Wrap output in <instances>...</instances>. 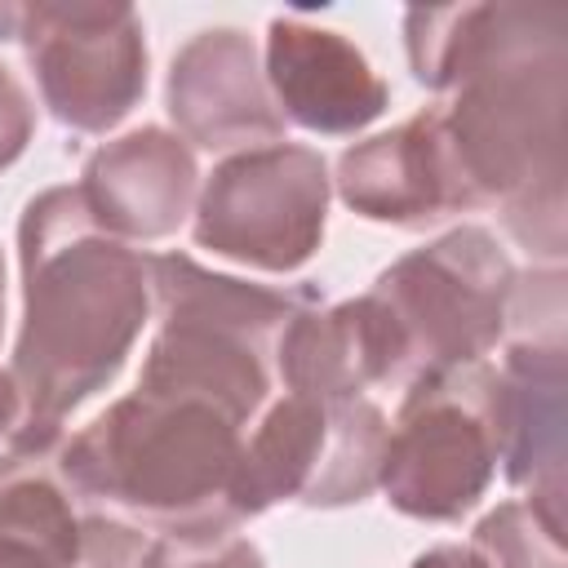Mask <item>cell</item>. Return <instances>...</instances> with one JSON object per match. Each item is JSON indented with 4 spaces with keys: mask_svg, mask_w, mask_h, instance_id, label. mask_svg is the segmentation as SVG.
I'll use <instances>...</instances> for the list:
<instances>
[{
    "mask_svg": "<svg viewBox=\"0 0 568 568\" xmlns=\"http://www.w3.org/2000/svg\"><path fill=\"white\" fill-rule=\"evenodd\" d=\"M413 80L448 93L444 138L475 209L550 266L564 257V4H426L404 13Z\"/></svg>",
    "mask_w": 568,
    "mask_h": 568,
    "instance_id": "1",
    "label": "cell"
},
{
    "mask_svg": "<svg viewBox=\"0 0 568 568\" xmlns=\"http://www.w3.org/2000/svg\"><path fill=\"white\" fill-rule=\"evenodd\" d=\"M22 328L9 359L18 426L58 444L67 417L106 390L151 315V257L102 231L75 186H44L18 217Z\"/></svg>",
    "mask_w": 568,
    "mask_h": 568,
    "instance_id": "2",
    "label": "cell"
},
{
    "mask_svg": "<svg viewBox=\"0 0 568 568\" xmlns=\"http://www.w3.org/2000/svg\"><path fill=\"white\" fill-rule=\"evenodd\" d=\"M244 430L209 399L138 386L62 439L58 466L84 506L142 519L146 532L240 524L226 488Z\"/></svg>",
    "mask_w": 568,
    "mask_h": 568,
    "instance_id": "3",
    "label": "cell"
},
{
    "mask_svg": "<svg viewBox=\"0 0 568 568\" xmlns=\"http://www.w3.org/2000/svg\"><path fill=\"white\" fill-rule=\"evenodd\" d=\"M515 262L493 231L466 222L395 257L368 288L404 346V382L479 364L506 337Z\"/></svg>",
    "mask_w": 568,
    "mask_h": 568,
    "instance_id": "4",
    "label": "cell"
},
{
    "mask_svg": "<svg viewBox=\"0 0 568 568\" xmlns=\"http://www.w3.org/2000/svg\"><path fill=\"white\" fill-rule=\"evenodd\" d=\"M493 390L497 373L484 359L417 373L408 382L377 470V488L390 510L426 524H453L479 506L497 475Z\"/></svg>",
    "mask_w": 568,
    "mask_h": 568,
    "instance_id": "5",
    "label": "cell"
},
{
    "mask_svg": "<svg viewBox=\"0 0 568 568\" xmlns=\"http://www.w3.org/2000/svg\"><path fill=\"white\" fill-rule=\"evenodd\" d=\"M333 178L315 146L271 142L226 155L200 186L191 240L213 257L288 275L324 240Z\"/></svg>",
    "mask_w": 568,
    "mask_h": 568,
    "instance_id": "6",
    "label": "cell"
},
{
    "mask_svg": "<svg viewBox=\"0 0 568 568\" xmlns=\"http://www.w3.org/2000/svg\"><path fill=\"white\" fill-rule=\"evenodd\" d=\"M13 40L62 129L106 133L146 93V31L129 4H18Z\"/></svg>",
    "mask_w": 568,
    "mask_h": 568,
    "instance_id": "7",
    "label": "cell"
},
{
    "mask_svg": "<svg viewBox=\"0 0 568 568\" xmlns=\"http://www.w3.org/2000/svg\"><path fill=\"white\" fill-rule=\"evenodd\" d=\"M493 408L497 462L506 484L564 532V422H568V342L564 333H515L506 342Z\"/></svg>",
    "mask_w": 568,
    "mask_h": 568,
    "instance_id": "8",
    "label": "cell"
},
{
    "mask_svg": "<svg viewBox=\"0 0 568 568\" xmlns=\"http://www.w3.org/2000/svg\"><path fill=\"white\" fill-rule=\"evenodd\" d=\"M169 115L186 146L253 151L284 142V115L266 89L257 40L240 27L195 31L169 62Z\"/></svg>",
    "mask_w": 568,
    "mask_h": 568,
    "instance_id": "9",
    "label": "cell"
},
{
    "mask_svg": "<svg viewBox=\"0 0 568 568\" xmlns=\"http://www.w3.org/2000/svg\"><path fill=\"white\" fill-rule=\"evenodd\" d=\"M262 75L284 124L320 138H351L390 106V84L373 71L364 49L297 13L266 22Z\"/></svg>",
    "mask_w": 568,
    "mask_h": 568,
    "instance_id": "10",
    "label": "cell"
},
{
    "mask_svg": "<svg viewBox=\"0 0 568 568\" xmlns=\"http://www.w3.org/2000/svg\"><path fill=\"white\" fill-rule=\"evenodd\" d=\"M333 186L351 213L404 231H422L448 213L475 209L453 164L439 106L346 146L337 155Z\"/></svg>",
    "mask_w": 568,
    "mask_h": 568,
    "instance_id": "11",
    "label": "cell"
},
{
    "mask_svg": "<svg viewBox=\"0 0 568 568\" xmlns=\"http://www.w3.org/2000/svg\"><path fill=\"white\" fill-rule=\"evenodd\" d=\"M195 151L160 124L102 142L75 182L89 217L129 244L173 235L195 204Z\"/></svg>",
    "mask_w": 568,
    "mask_h": 568,
    "instance_id": "12",
    "label": "cell"
},
{
    "mask_svg": "<svg viewBox=\"0 0 568 568\" xmlns=\"http://www.w3.org/2000/svg\"><path fill=\"white\" fill-rule=\"evenodd\" d=\"M275 368L288 395L315 404L364 399L368 386L404 382V346L373 293L337 306H302L275 337Z\"/></svg>",
    "mask_w": 568,
    "mask_h": 568,
    "instance_id": "13",
    "label": "cell"
},
{
    "mask_svg": "<svg viewBox=\"0 0 568 568\" xmlns=\"http://www.w3.org/2000/svg\"><path fill=\"white\" fill-rule=\"evenodd\" d=\"M328 444V404L306 395L271 399L244 430L240 462L226 488L235 519H253L280 501H302Z\"/></svg>",
    "mask_w": 568,
    "mask_h": 568,
    "instance_id": "14",
    "label": "cell"
},
{
    "mask_svg": "<svg viewBox=\"0 0 568 568\" xmlns=\"http://www.w3.org/2000/svg\"><path fill=\"white\" fill-rule=\"evenodd\" d=\"M386 413L364 395L346 404H328V444L320 457V470L302 497L311 510H337L355 506L377 488L382 448H386Z\"/></svg>",
    "mask_w": 568,
    "mask_h": 568,
    "instance_id": "15",
    "label": "cell"
},
{
    "mask_svg": "<svg viewBox=\"0 0 568 568\" xmlns=\"http://www.w3.org/2000/svg\"><path fill=\"white\" fill-rule=\"evenodd\" d=\"M470 546L488 559V568H568L564 532H555L524 497H510L488 510L475 524Z\"/></svg>",
    "mask_w": 568,
    "mask_h": 568,
    "instance_id": "16",
    "label": "cell"
},
{
    "mask_svg": "<svg viewBox=\"0 0 568 568\" xmlns=\"http://www.w3.org/2000/svg\"><path fill=\"white\" fill-rule=\"evenodd\" d=\"M138 568H266V559L240 524H204L151 532Z\"/></svg>",
    "mask_w": 568,
    "mask_h": 568,
    "instance_id": "17",
    "label": "cell"
},
{
    "mask_svg": "<svg viewBox=\"0 0 568 568\" xmlns=\"http://www.w3.org/2000/svg\"><path fill=\"white\" fill-rule=\"evenodd\" d=\"M36 133V102L22 89V80L0 62V173L27 151Z\"/></svg>",
    "mask_w": 568,
    "mask_h": 568,
    "instance_id": "18",
    "label": "cell"
},
{
    "mask_svg": "<svg viewBox=\"0 0 568 568\" xmlns=\"http://www.w3.org/2000/svg\"><path fill=\"white\" fill-rule=\"evenodd\" d=\"M0 568H71V564H62L58 555L40 550L36 541H22V537L0 532Z\"/></svg>",
    "mask_w": 568,
    "mask_h": 568,
    "instance_id": "19",
    "label": "cell"
},
{
    "mask_svg": "<svg viewBox=\"0 0 568 568\" xmlns=\"http://www.w3.org/2000/svg\"><path fill=\"white\" fill-rule=\"evenodd\" d=\"M408 568H488V559L475 550V546H462V541H444V546H430L422 550Z\"/></svg>",
    "mask_w": 568,
    "mask_h": 568,
    "instance_id": "20",
    "label": "cell"
},
{
    "mask_svg": "<svg viewBox=\"0 0 568 568\" xmlns=\"http://www.w3.org/2000/svg\"><path fill=\"white\" fill-rule=\"evenodd\" d=\"M13 426H18V390H13L9 368H0V439H9Z\"/></svg>",
    "mask_w": 568,
    "mask_h": 568,
    "instance_id": "21",
    "label": "cell"
},
{
    "mask_svg": "<svg viewBox=\"0 0 568 568\" xmlns=\"http://www.w3.org/2000/svg\"><path fill=\"white\" fill-rule=\"evenodd\" d=\"M0 333H4V257H0Z\"/></svg>",
    "mask_w": 568,
    "mask_h": 568,
    "instance_id": "22",
    "label": "cell"
}]
</instances>
